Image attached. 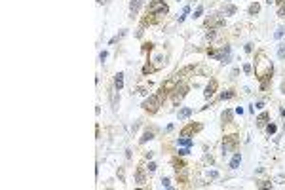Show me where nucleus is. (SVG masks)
Segmentation results:
<instances>
[{"instance_id": "1", "label": "nucleus", "mask_w": 285, "mask_h": 190, "mask_svg": "<svg viewBox=\"0 0 285 190\" xmlns=\"http://www.w3.org/2000/svg\"><path fill=\"white\" fill-rule=\"evenodd\" d=\"M255 72L259 74V78L262 80V82H264L266 78L272 76V63L266 61L264 55H259V61H257V65H255Z\"/></svg>"}, {"instance_id": "2", "label": "nucleus", "mask_w": 285, "mask_h": 190, "mask_svg": "<svg viewBox=\"0 0 285 190\" xmlns=\"http://www.w3.org/2000/svg\"><path fill=\"white\" fill-rule=\"evenodd\" d=\"M162 95H164V91L162 93H158V95H150V97H146L143 101V108L144 110H148V112H156L158 108H160V103H162Z\"/></svg>"}, {"instance_id": "3", "label": "nucleus", "mask_w": 285, "mask_h": 190, "mask_svg": "<svg viewBox=\"0 0 285 190\" xmlns=\"http://www.w3.org/2000/svg\"><path fill=\"white\" fill-rule=\"evenodd\" d=\"M148 12H150L152 15H164V13H167V6L164 2H152L150 6H148Z\"/></svg>"}, {"instance_id": "4", "label": "nucleus", "mask_w": 285, "mask_h": 190, "mask_svg": "<svg viewBox=\"0 0 285 190\" xmlns=\"http://www.w3.org/2000/svg\"><path fill=\"white\" fill-rule=\"evenodd\" d=\"M186 86H181V88H175V95H173V105H179L183 101V97L186 95Z\"/></svg>"}, {"instance_id": "5", "label": "nucleus", "mask_w": 285, "mask_h": 190, "mask_svg": "<svg viewBox=\"0 0 285 190\" xmlns=\"http://www.w3.org/2000/svg\"><path fill=\"white\" fill-rule=\"evenodd\" d=\"M236 146V139H232V137H228L224 141V144H223V156H228L230 154V150Z\"/></svg>"}, {"instance_id": "6", "label": "nucleus", "mask_w": 285, "mask_h": 190, "mask_svg": "<svg viewBox=\"0 0 285 190\" xmlns=\"http://www.w3.org/2000/svg\"><path fill=\"white\" fill-rule=\"evenodd\" d=\"M177 80H179L177 76H175L173 80H167V82H165L164 86H162V91L165 93V91H171V89H175V88H177Z\"/></svg>"}, {"instance_id": "7", "label": "nucleus", "mask_w": 285, "mask_h": 190, "mask_svg": "<svg viewBox=\"0 0 285 190\" xmlns=\"http://www.w3.org/2000/svg\"><path fill=\"white\" fill-rule=\"evenodd\" d=\"M215 88H217V82H215V80H211V82H209V86L205 88V93H203V95H205V99H209L211 95L215 93Z\"/></svg>"}, {"instance_id": "8", "label": "nucleus", "mask_w": 285, "mask_h": 190, "mask_svg": "<svg viewBox=\"0 0 285 190\" xmlns=\"http://www.w3.org/2000/svg\"><path fill=\"white\" fill-rule=\"evenodd\" d=\"M239 164H241V154H239V152H236V154H234V158H232V162H230V169H238Z\"/></svg>"}, {"instance_id": "9", "label": "nucleus", "mask_w": 285, "mask_h": 190, "mask_svg": "<svg viewBox=\"0 0 285 190\" xmlns=\"http://www.w3.org/2000/svg\"><path fill=\"white\" fill-rule=\"evenodd\" d=\"M114 88L118 89V91L124 88V74H122V72H118V74H116V78H114Z\"/></svg>"}, {"instance_id": "10", "label": "nucleus", "mask_w": 285, "mask_h": 190, "mask_svg": "<svg viewBox=\"0 0 285 190\" xmlns=\"http://www.w3.org/2000/svg\"><path fill=\"white\" fill-rule=\"evenodd\" d=\"M219 25H223V19H220V17H211V19L205 21V27H219Z\"/></svg>"}, {"instance_id": "11", "label": "nucleus", "mask_w": 285, "mask_h": 190, "mask_svg": "<svg viewBox=\"0 0 285 190\" xmlns=\"http://www.w3.org/2000/svg\"><path fill=\"white\" fill-rule=\"evenodd\" d=\"M116 93H118V89H116V88H112V89H110V101H112V108H116V107H118V101H120V99H118V95H116Z\"/></svg>"}, {"instance_id": "12", "label": "nucleus", "mask_w": 285, "mask_h": 190, "mask_svg": "<svg viewBox=\"0 0 285 190\" xmlns=\"http://www.w3.org/2000/svg\"><path fill=\"white\" fill-rule=\"evenodd\" d=\"M192 114V108H188V107H184V108H181L179 110V120H184V118H188V116Z\"/></svg>"}, {"instance_id": "13", "label": "nucleus", "mask_w": 285, "mask_h": 190, "mask_svg": "<svg viewBox=\"0 0 285 190\" xmlns=\"http://www.w3.org/2000/svg\"><path fill=\"white\" fill-rule=\"evenodd\" d=\"M175 171H177V177H181V179H186V165H177L175 167Z\"/></svg>"}, {"instance_id": "14", "label": "nucleus", "mask_w": 285, "mask_h": 190, "mask_svg": "<svg viewBox=\"0 0 285 190\" xmlns=\"http://www.w3.org/2000/svg\"><path fill=\"white\" fill-rule=\"evenodd\" d=\"M266 120H268V112H262V114L259 116V120H257V125H259V128H262V125L266 124Z\"/></svg>"}, {"instance_id": "15", "label": "nucleus", "mask_w": 285, "mask_h": 190, "mask_svg": "<svg viewBox=\"0 0 285 190\" xmlns=\"http://www.w3.org/2000/svg\"><path fill=\"white\" fill-rule=\"evenodd\" d=\"M150 139H154V133H152L150 129H146V131H144V135L141 137V143H146V141H150Z\"/></svg>"}, {"instance_id": "16", "label": "nucleus", "mask_w": 285, "mask_h": 190, "mask_svg": "<svg viewBox=\"0 0 285 190\" xmlns=\"http://www.w3.org/2000/svg\"><path fill=\"white\" fill-rule=\"evenodd\" d=\"M139 6H141V0H131V13H133V15H135V13H137V10H139Z\"/></svg>"}, {"instance_id": "17", "label": "nucleus", "mask_w": 285, "mask_h": 190, "mask_svg": "<svg viewBox=\"0 0 285 190\" xmlns=\"http://www.w3.org/2000/svg\"><path fill=\"white\" fill-rule=\"evenodd\" d=\"M194 129H198V128H194V125H188V128H184L183 131H181V137H188V135L192 133Z\"/></svg>"}, {"instance_id": "18", "label": "nucleus", "mask_w": 285, "mask_h": 190, "mask_svg": "<svg viewBox=\"0 0 285 190\" xmlns=\"http://www.w3.org/2000/svg\"><path fill=\"white\" fill-rule=\"evenodd\" d=\"M278 57L285 59V44H278Z\"/></svg>"}, {"instance_id": "19", "label": "nucleus", "mask_w": 285, "mask_h": 190, "mask_svg": "<svg viewBox=\"0 0 285 190\" xmlns=\"http://www.w3.org/2000/svg\"><path fill=\"white\" fill-rule=\"evenodd\" d=\"M179 144H183V146H192V141H190L188 137H181V139H179Z\"/></svg>"}, {"instance_id": "20", "label": "nucleus", "mask_w": 285, "mask_h": 190, "mask_svg": "<svg viewBox=\"0 0 285 190\" xmlns=\"http://www.w3.org/2000/svg\"><path fill=\"white\" fill-rule=\"evenodd\" d=\"M259 10H260V6H259V4H251V6H249V13H251V15H253V13H259Z\"/></svg>"}, {"instance_id": "21", "label": "nucleus", "mask_w": 285, "mask_h": 190, "mask_svg": "<svg viewBox=\"0 0 285 190\" xmlns=\"http://www.w3.org/2000/svg\"><path fill=\"white\" fill-rule=\"evenodd\" d=\"M188 13H190V8H188V6H184V10H183V15L179 17V23H183V21H184V17H186Z\"/></svg>"}, {"instance_id": "22", "label": "nucleus", "mask_w": 285, "mask_h": 190, "mask_svg": "<svg viewBox=\"0 0 285 190\" xmlns=\"http://www.w3.org/2000/svg\"><path fill=\"white\" fill-rule=\"evenodd\" d=\"M135 179H137V183H139V184H143V183H144V175H143V171H141V169L137 171V177H135Z\"/></svg>"}, {"instance_id": "23", "label": "nucleus", "mask_w": 285, "mask_h": 190, "mask_svg": "<svg viewBox=\"0 0 285 190\" xmlns=\"http://www.w3.org/2000/svg\"><path fill=\"white\" fill-rule=\"evenodd\" d=\"M234 97V93L232 91H226V93H220V99H223V101H224V99H232Z\"/></svg>"}, {"instance_id": "24", "label": "nucleus", "mask_w": 285, "mask_h": 190, "mask_svg": "<svg viewBox=\"0 0 285 190\" xmlns=\"http://www.w3.org/2000/svg\"><path fill=\"white\" fill-rule=\"evenodd\" d=\"M266 131H268L270 135H272V133H276V125H274V124H268V125H266Z\"/></svg>"}, {"instance_id": "25", "label": "nucleus", "mask_w": 285, "mask_h": 190, "mask_svg": "<svg viewBox=\"0 0 285 190\" xmlns=\"http://www.w3.org/2000/svg\"><path fill=\"white\" fill-rule=\"evenodd\" d=\"M202 13H203V6H200V8H198V10L194 12V15H192V17H194V19H196V17H200Z\"/></svg>"}, {"instance_id": "26", "label": "nucleus", "mask_w": 285, "mask_h": 190, "mask_svg": "<svg viewBox=\"0 0 285 190\" xmlns=\"http://www.w3.org/2000/svg\"><path fill=\"white\" fill-rule=\"evenodd\" d=\"M283 33H285L283 29H278V30H276V34H274V36H276V38H281V36H283Z\"/></svg>"}, {"instance_id": "27", "label": "nucleus", "mask_w": 285, "mask_h": 190, "mask_svg": "<svg viewBox=\"0 0 285 190\" xmlns=\"http://www.w3.org/2000/svg\"><path fill=\"white\" fill-rule=\"evenodd\" d=\"M146 169L150 171V173H154V171H156V164H152V162H150V164H148V167H146Z\"/></svg>"}, {"instance_id": "28", "label": "nucleus", "mask_w": 285, "mask_h": 190, "mask_svg": "<svg viewBox=\"0 0 285 190\" xmlns=\"http://www.w3.org/2000/svg\"><path fill=\"white\" fill-rule=\"evenodd\" d=\"M224 12L230 15V13H234V12H236V8H234V6H226V10H224Z\"/></svg>"}, {"instance_id": "29", "label": "nucleus", "mask_w": 285, "mask_h": 190, "mask_svg": "<svg viewBox=\"0 0 285 190\" xmlns=\"http://www.w3.org/2000/svg\"><path fill=\"white\" fill-rule=\"evenodd\" d=\"M278 15H279V17H283V19H285V6H281V8H279V13H278Z\"/></svg>"}, {"instance_id": "30", "label": "nucleus", "mask_w": 285, "mask_h": 190, "mask_svg": "<svg viewBox=\"0 0 285 190\" xmlns=\"http://www.w3.org/2000/svg\"><path fill=\"white\" fill-rule=\"evenodd\" d=\"M188 152H190V150H188V148H181V150H179V154H181V156H186V154H188Z\"/></svg>"}, {"instance_id": "31", "label": "nucleus", "mask_w": 285, "mask_h": 190, "mask_svg": "<svg viewBox=\"0 0 285 190\" xmlns=\"http://www.w3.org/2000/svg\"><path fill=\"white\" fill-rule=\"evenodd\" d=\"M230 118H232V112H226V114L223 116V120H226V122H230Z\"/></svg>"}, {"instance_id": "32", "label": "nucleus", "mask_w": 285, "mask_h": 190, "mask_svg": "<svg viewBox=\"0 0 285 190\" xmlns=\"http://www.w3.org/2000/svg\"><path fill=\"white\" fill-rule=\"evenodd\" d=\"M107 57H108V53H107V51H101V55H99V59H101V61H105Z\"/></svg>"}, {"instance_id": "33", "label": "nucleus", "mask_w": 285, "mask_h": 190, "mask_svg": "<svg viewBox=\"0 0 285 190\" xmlns=\"http://www.w3.org/2000/svg\"><path fill=\"white\" fill-rule=\"evenodd\" d=\"M162 184H164L165 188H169V184H171V183H169V179H162Z\"/></svg>"}, {"instance_id": "34", "label": "nucleus", "mask_w": 285, "mask_h": 190, "mask_svg": "<svg viewBox=\"0 0 285 190\" xmlns=\"http://www.w3.org/2000/svg\"><path fill=\"white\" fill-rule=\"evenodd\" d=\"M259 186H260V188H264V186H270V183H268V181H262V183H259Z\"/></svg>"}, {"instance_id": "35", "label": "nucleus", "mask_w": 285, "mask_h": 190, "mask_svg": "<svg viewBox=\"0 0 285 190\" xmlns=\"http://www.w3.org/2000/svg\"><path fill=\"white\" fill-rule=\"evenodd\" d=\"M243 70H245L247 74H249V72H251V65H249V63H247V65H243Z\"/></svg>"}, {"instance_id": "36", "label": "nucleus", "mask_w": 285, "mask_h": 190, "mask_svg": "<svg viewBox=\"0 0 285 190\" xmlns=\"http://www.w3.org/2000/svg\"><path fill=\"white\" fill-rule=\"evenodd\" d=\"M255 108H264V103H262V101H259V103H257V107Z\"/></svg>"}, {"instance_id": "37", "label": "nucleus", "mask_w": 285, "mask_h": 190, "mask_svg": "<svg viewBox=\"0 0 285 190\" xmlns=\"http://www.w3.org/2000/svg\"><path fill=\"white\" fill-rule=\"evenodd\" d=\"M281 91H283V93H285V82H283V84H281Z\"/></svg>"}, {"instance_id": "38", "label": "nucleus", "mask_w": 285, "mask_h": 190, "mask_svg": "<svg viewBox=\"0 0 285 190\" xmlns=\"http://www.w3.org/2000/svg\"><path fill=\"white\" fill-rule=\"evenodd\" d=\"M97 2H99V4H105V2H107V0H97Z\"/></svg>"}]
</instances>
